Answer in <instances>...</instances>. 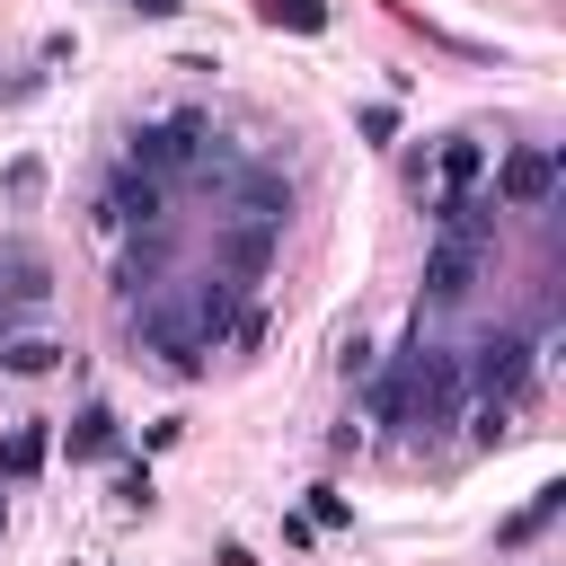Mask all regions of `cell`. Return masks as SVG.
Wrapping results in <instances>:
<instances>
[{"mask_svg": "<svg viewBox=\"0 0 566 566\" xmlns=\"http://www.w3.org/2000/svg\"><path fill=\"white\" fill-rule=\"evenodd\" d=\"M44 451H53V433H44V424H9V433H0V478H35V469H44Z\"/></svg>", "mask_w": 566, "mask_h": 566, "instance_id": "obj_13", "label": "cell"}, {"mask_svg": "<svg viewBox=\"0 0 566 566\" xmlns=\"http://www.w3.org/2000/svg\"><path fill=\"white\" fill-rule=\"evenodd\" d=\"M159 274H168V239H159V230H150V239H133V248L115 256V292H124V301L159 292Z\"/></svg>", "mask_w": 566, "mask_h": 566, "instance_id": "obj_11", "label": "cell"}, {"mask_svg": "<svg viewBox=\"0 0 566 566\" xmlns=\"http://www.w3.org/2000/svg\"><path fill=\"white\" fill-rule=\"evenodd\" d=\"M433 177H442V195H433V212H451V203H469V195H478V177H486V142H469V133H451V142L433 150Z\"/></svg>", "mask_w": 566, "mask_h": 566, "instance_id": "obj_8", "label": "cell"}, {"mask_svg": "<svg viewBox=\"0 0 566 566\" xmlns=\"http://www.w3.org/2000/svg\"><path fill=\"white\" fill-rule=\"evenodd\" d=\"M97 221L106 230H159L168 221V195H159V177H142L133 159L106 177V195H97Z\"/></svg>", "mask_w": 566, "mask_h": 566, "instance_id": "obj_6", "label": "cell"}, {"mask_svg": "<svg viewBox=\"0 0 566 566\" xmlns=\"http://www.w3.org/2000/svg\"><path fill=\"white\" fill-rule=\"evenodd\" d=\"M256 18L283 35H327V0H256Z\"/></svg>", "mask_w": 566, "mask_h": 566, "instance_id": "obj_15", "label": "cell"}, {"mask_svg": "<svg viewBox=\"0 0 566 566\" xmlns=\"http://www.w3.org/2000/svg\"><path fill=\"white\" fill-rule=\"evenodd\" d=\"M0 522H9V504H0Z\"/></svg>", "mask_w": 566, "mask_h": 566, "instance_id": "obj_23", "label": "cell"}, {"mask_svg": "<svg viewBox=\"0 0 566 566\" xmlns=\"http://www.w3.org/2000/svg\"><path fill=\"white\" fill-rule=\"evenodd\" d=\"M133 327H142V345H150L177 380H195V371H203V354H212V345L186 327V310H177V301H159V292H142V318H133Z\"/></svg>", "mask_w": 566, "mask_h": 566, "instance_id": "obj_2", "label": "cell"}, {"mask_svg": "<svg viewBox=\"0 0 566 566\" xmlns=\"http://www.w3.org/2000/svg\"><path fill=\"white\" fill-rule=\"evenodd\" d=\"M460 380H469L478 398H513V389L531 380V336H513V327H504V336H478V345L460 354Z\"/></svg>", "mask_w": 566, "mask_h": 566, "instance_id": "obj_3", "label": "cell"}, {"mask_svg": "<svg viewBox=\"0 0 566 566\" xmlns=\"http://www.w3.org/2000/svg\"><path fill=\"white\" fill-rule=\"evenodd\" d=\"M460 398H469V380H460L451 345H407L398 354V424H451Z\"/></svg>", "mask_w": 566, "mask_h": 566, "instance_id": "obj_1", "label": "cell"}, {"mask_svg": "<svg viewBox=\"0 0 566 566\" xmlns=\"http://www.w3.org/2000/svg\"><path fill=\"white\" fill-rule=\"evenodd\" d=\"M239 292H248V283L212 265V274H195V292H186L177 310H186V327H195L203 345H221V336H230V318H239Z\"/></svg>", "mask_w": 566, "mask_h": 566, "instance_id": "obj_7", "label": "cell"}, {"mask_svg": "<svg viewBox=\"0 0 566 566\" xmlns=\"http://www.w3.org/2000/svg\"><path fill=\"white\" fill-rule=\"evenodd\" d=\"M345 513H354V504H345L336 486H310V531H345Z\"/></svg>", "mask_w": 566, "mask_h": 566, "instance_id": "obj_17", "label": "cell"}, {"mask_svg": "<svg viewBox=\"0 0 566 566\" xmlns=\"http://www.w3.org/2000/svg\"><path fill=\"white\" fill-rule=\"evenodd\" d=\"M0 371L44 380V371H62V345H53V336H0Z\"/></svg>", "mask_w": 566, "mask_h": 566, "instance_id": "obj_12", "label": "cell"}, {"mask_svg": "<svg viewBox=\"0 0 566 566\" xmlns=\"http://www.w3.org/2000/svg\"><path fill=\"white\" fill-rule=\"evenodd\" d=\"M71 451H80V460H106V451H115V416H106V407H80V424H71Z\"/></svg>", "mask_w": 566, "mask_h": 566, "instance_id": "obj_16", "label": "cell"}, {"mask_svg": "<svg viewBox=\"0 0 566 566\" xmlns=\"http://www.w3.org/2000/svg\"><path fill=\"white\" fill-rule=\"evenodd\" d=\"M124 9H142V18H177L186 0H124Z\"/></svg>", "mask_w": 566, "mask_h": 566, "instance_id": "obj_21", "label": "cell"}, {"mask_svg": "<svg viewBox=\"0 0 566 566\" xmlns=\"http://www.w3.org/2000/svg\"><path fill=\"white\" fill-rule=\"evenodd\" d=\"M363 142H398V115L389 106H363Z\"/></svg>", "mask_w": 566, "mask_h": 566, "instance_id": "obj_20", "label": "cell"}, {"mask_svg": "<svg viewBox=\"0 0 566 566\" xmlns=\"http://www.w3.org/2000/svg\"><path fill=\"white\" fill-rule=\"evenodd\" d=\"M557 504H566V486H539V495H531V504H522V513H513V522H504L495 539H504V548H522V539H539V531L557 522Z\"/></svg>", "mask_w": 566, "mask_h": 566, "instance_id": "obj_14", "label": "cell"}, {"mask_svg": "<svg viewBox=\"0 0 566 566\" xmlns=\"http://www.w3.org/2000/svg\"><path fill=\"white\" fill-rule=\"evenodd\" d=\"M203 159V115H159L133 133V168L142 177H168V168H195Z\"/></svg>", "mask_w": 566, "mask_h": 566, "instance_id": "obj_5", "label": "cell"}, {"mask_svg": "<svg viewBox=\"0 0 566 566\" xmlns=\"http://www.w3.org/2000/svg\"><path fill=\"white\" fill-rule=\"evenodd\" d=\"M548 195H557V150L513 142V150L495 159V203H504V212H539Z\"/></svg>", "mask_w": 566, "mask_h": 566, "instance_id": "obj_4", "label": "cell"}, {"mask_svg": "<svg viewBox=\"0 0 566 566\" xmlns=\"http://www.w3.org/2000/svg\"><path fill=\"white\" fill-rule=\"evenodd\" d=\"M44 195V159H9V203H35Z\"/></svg>", "mask_w": 566, "mask_h": 566, "instance_id": "obj_18", "label": "cell"}, {"mask_svg": "<svg viewBox=\"0 0 566 566\" xmlns=\"http://www.w3.org/2000/svg\"><path fill=\"white\" fill-rule=\"evenodd\" d=\"M212 566H256V557H248L239 539H221V557H212Z\"/></svg>", "mask_w": 566, "mask_h": 566, "instance_id": "obj_22", "label": "cell"}, {"mask_svg": "<svg viewBox=\"0 0 566 566\" xmlns=\"http://www.w3.org/2000/svg\"><path fill=\"white\" fill-rule=\"evenodd\" d=\"M274 239H283L274 221H230V230H221V274H239V283H256V274L274 265Z\"/></svg>", "mask_w": 566, "mask_h": 566, "instance_id": "obj_10", "label": "cell"}, {"mask_svg": "<svg viewBox=\"0 0 566 566\" xmlns=\"http://www.w3.org/2000/svg\"><path fill=\"white\" fill-rule=\"evenodd\" d=\"M115 504H133V513H150V469L133 460V469H115Z\"/></svg>", "mask_w": 566, "mask_h": 566, "instance_id": "obj_19", "label": "cell"}, {"mask_svg": "<svg viewBox=\"0 0 566 566\" xmlns=\"http://www.w3.org/2000/svg\"><path fill=\"white\" fill-rule=\"evenodd\" d=\"M230 212H239V221H274V230H283L292 186H283L274 168H239V177H230Z\"/></svg>", "mask_w": 566, "mask_h": 566, "instance_id": "obj_9", "label": "cell"}]
</instances>
